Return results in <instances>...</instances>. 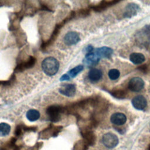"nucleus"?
I'll use <instances>...</instances> for the list:
<instances>
[{
    "instance_id": "obj_1",
    "label": "nucleus",
    "mask_w": 150,
    "mask_h": 150,
    "mask_svg": "<svg viewBox=\"0 0 150 150\" xmlns=\"http://www.w3.org/2000/svg\"><path fill=\"white\" fill-rule=\"evenodd\" d=\"M42 68L44 73L47 76H52L56 74L59 68V63L53 57L45 58L42 63Z\"/></svg>"
},
{
    "instance_id": "obj_2",
    "label": "nucleus",
    "mask_w": 150,
    "mask_h": 150,
    "mask_svg": "<svg viewBox=\"0 0 150 150\" xmlns=\"http://www.w3.org/2000/svg\"><path fill=\"white\" fill-rule=\"evenodd\" d=\"M63 111V108L60 106L53 105L47 108L46 114L51 121L57 122L60 118V114Z\"/></svg>"
},
{
    "instance_id": "obj_3",
    "label": "nucleus",
    "mask_w": 150,
    "mask_h": 150,
    "mask_svg": "<svg viewBox=\"0 0 150 150\" xmlns=\"http://www.w3.org/2000/svg\"><path fill=\"white\" fill-rule=\"evenodd\" d=\"M102 142L104 145L107 148H113L118 145L119 140L118 138L115 134L111 132H108L105 134L103 136Z\"/></svg>"
},
{
    "instance_id": "obj_4",
    "label": "nucleus",
    "mask_w": 150,
    "mask_h": 150,
    "mask_svg": "<svg viewBox=\"0 0 150 150\" xmlns=\"http://www.w3.org/2000/svg\"><path fill=\"white\" fill-rule=\"evenodd\" d=\"M145 83L144 80L138 77L132 78L128 83V88L134 92H138L141 91L144 87Z\"/></svg>"
},
{
    "instance_id": "obj_5",
    "label": "nucleus",
    "mask_w": 150,
    "mask_h": 150,
    "mask_svg": "<svg viewBox=\"0 0 150 150\" xmlns=\"http://www.w3.org/2000/svg\"><path fill=\"white\" fill-rule=\"evenodd\" d=\"M36 61V59L35 57L30 56L26 60L18 64L15 69V71L20 72L28 69H30L35 65Z\"/></svg>"
},
{
    "instance_id": "obj_6",
    "label": "nucleus",
    "mask_w": 150,
    "mask_h": 150,
    "mask_svg": "<svg viewBox=\"0 0 150 150\" xmlns=\"http://www.w3.org/2000/svg\"><path fill=\"white\" fill-rule=\"evenodd\" d=\"M131 103L132 106L138 110H142L147 105V101L146 98L143 96L141 95L134 97Z\"/></svg>"
},
{
    "instance_id": "obj_7",
    "label": "nucleus",
    "mask_w": 150,
    "mask_h": 150,
    "mask_svg": "<svg viewBox=\"0 0 150 150\" xmlns=\"http://www.w3.org/2000/svg\"><path fill=\"white\" fill-rule=\"evenodd\" d=\"M59 91L64 96L72 97L76 93V87L73 84H63L60 86Z\"/></svg>"
},
{
    "instance_id": "obj_8",
    "label": "nucleus",
    "mask_w": 150,
    "mask_h": 150,
    "mask_svg": "<svg viewBox=\"0 0 150 150\" xmlns=\"http://www.w3.org/2000/svg\"><path fill=\"white\" fill-rule=\"evenodd\" d=\"M80 41L79 34L76 32H69L67 33L64 37V43L69 46L76 44Z\"/></svg>"
},
{
    "instance_id": "obj_9",
    "label": "nucleus",
    "mask_w": 150,
    "mask_h": 150,
    "mask_svg": "<svg viewBox=\"0 0 150 150\" xmlns=\"http://www.w3.org/2000/svg\"><path fill=\"white\" fill-rule=\"evenodd\" d=\"M111 122L116 125H124L127 121L126 115L121 112H115L110 117Z\"/></svg>"
},
{
    "instance_id": "obj_10",
    "label": "nucleus",
    "mask_w": 150,
    "mask_h": 150,
    "mask_svg": "<svg viewBox=\"0 0 150 150\" xmlns=\"http://www.w3.org/2000/svg\"><path fill=\"white\" fill-rule=\"evenodd\" d=\"M139 7L138 5L134 3L129 4L125 8L124 16L125 18H131L135 15L139 11Z\"/></svg>"
},
{
    "instance_id": "obj_11",
    "label": "nucleus",
    "mask_w": 150,
    "mask_h": 150,
    "mask_svg": "<svg viewBox=\"0 0 150 150\" xmlns=\"http://www.w3.org/2000/svg\"><path fill=\"white\" fill-rule=\"evenodd\" d=\"M60 130V128L58 127H49L47 128H46L45 130L42 131L40 134V137L43 139L47 138L52 136H54L57 135V134L59 132Z\"/></svg>"
},
{
    "instance_id": "obj_12",
    "label": "nucleus",
    "mask_w": 150,
    "mask_h": 150,
    "mask_svg": "<svg viewBox=\"0 0 150 150\" xmlns=\"http://www.w3.org/2000/svg\"><path fill=\"white\" fill-rule=\"evenodd\" d=\"M113 50L110 47L107 46H103L96 49V54L97 56L100 58H108L112 54Z\"/></svg>"
},
{
    "instance_id": "obj_13",
    "label": "nucleus",
    "mask_w": 150,
    "mask_h": 150,
    "mask_svg": "<svg viewBox=\"0 0 150 150\" xmlns=\"http://www.w3.org/2000/svg\"><path fill=\"white\" fill-rule=\"evenodd\" d=\"M100 58L97 56V55L96 53L90 52L87 53L86 54V57L84 59V63L86 65L90 66L97 64Z\"/></svg>"
},
{
    "instance_id": "obj_14",
    "label": "nucleus",
    "mask_w": 150,
    "mask_h": 150,
    "mask_svg": "<svg viewBox=\"0 0 150 150\" xmlns=\"http://www.w3.org/2000/svg\"><path fill=\"white\" fill-rule=\"evenodd\" d=\"M129 59L132 63L135 64H139L143 63L145 60V57L144 55L140 53H133L130 54Z\"/></svg>"
},
{
    "instance_id": "obj_15",
    "label": "nucleus",
    "mask_w": 150,
    "mask_h": 150,
    "mask_svg": "<svg viewBox=\"0 0 150 150\" xmlns=\"http://www.w3.org/2000/svg\"><path fill=\"white\" fill-rule=\"evenodd\" d=\"M88 76L90 80L93 81H97L101 78L102 72L99 69L93 68L90 70Z\"/></svg>"
},
{
    "instance_id": "obj_16",
    "label": "nucleus",
    "mask_w": 150,
    "mask_h": 150,
    "mask_svg": "<svg viewBox=\"0 0 150 150\" xmlns=\"http://www.w3.org/2000/svg\"><path fill=\"white\" fill-rule=\"evenodd\" d=\"M26 116L28 120L30 121H35L40 117V112L35 109H30L26 112Z\"/></svg>"
},
{
    "instance_id": "obj_17",
    "label": "nucleus",
    "mask_w": 150,
    "mask_h": 150,
    "mask_svg": "<svg viewBox=\"0 0 150 150\" xmlns=\"http://www.w3.org/2000/svg\"><path fill=\"white\" fill-rule=\"evenodd\" d=\"M11 131V126L5 122L0 123V137H5L9 134Z\"/></svg>"
},
{
    "instance_id": "obj_18",
    "label": "nucleus",
    "mask_w": 150,
    "mask_h": 150,
    "mask_svg": "<svg viewBox=\"0 0 150 150\" xmlns=\"http://www.w3.org/2000/svg\"><path fill=\"white\" fill-rule=\"evenodd\" d=\"M83 65H78L74 67L73 69H71L67 73L70 77L74 78L80 72H81L83 70Z\"/></svg>"
},
{
    "instance_id": "obj_19",
    "label": "nucleus",
    "mask_w": 150,
    "mask_h": 150,
    "mask_svg": "<svg viewBox=\"0 0 150 150\" xmlns=\"http://www.w3.org/2000/svg\"><path fill=\"white\" fill-rule=\"evenodd\" d=\"M120 71H118V70L115 69H111L108 71V77L112 80H117L120 77Z\"/></svg>"
},
{
    "instance_id": "obj_20",
    "label": "nucleus",
    "mask_w": 150,
    "mask_h": 150,
    "mask_svg": "<svg viewBox=\"0 0 150 150\" xmlns=\"http://www.w3.org/2000/svg\"><path fill=\"white\" fill-rule=\"evenodd\" d=\"M70 77L67 74H63L60 79V81H64V80H69L70 79Z\"/></svg>"
},
{
    "instance_id": "obj_21",
    "label": "nucleus",
    "mask_w": 150,
    "mask_h": 150,
    "mask_svg": "<svg viewBox=\"0 0 150 150\" xmlns=\"http://www.w3.org/2000/svg\"><path fill=\"white\" fill-rule=\"evenodd\" d=\"M148 150H150V145H149V147H148Z\"/></svg>"
}]
</instances>
